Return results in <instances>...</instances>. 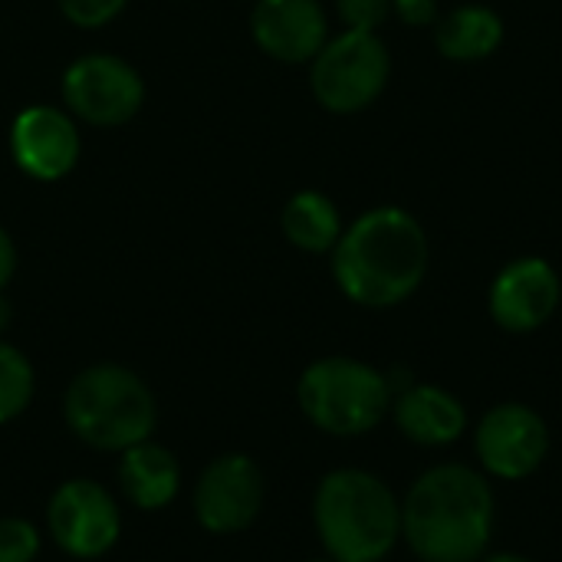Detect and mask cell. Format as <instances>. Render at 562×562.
<instances>
[{"instance_id": "1", "label": "cell", "mask_w": 562, "mask_h": 562, "mask_svg": "<svg viewBox=\"0 0 562 562\" xmlns=\"http://www.w3.org/2000/svg\"><path fill=\"white\" fill-rule=\"evenodd\" d=\"M431 263L425 227L405 207L385 204L356 217L333 247V280L346 300L389 310L415 296Z\"/></svg>"}, {"instance_id": "2", "label": "cell", "mask_w": 562, "mask_h": 562, "mask_svg": "<svg viewBox=\"0 0 562 562\" xmlns=\"http://www.w3.org/2000/svg\"><path fill=\"white\" fill-rule=\"evenodd\" d=\"M494 517L497 501L484 471L435 464L402 497V540L422 562H481Z\"/></svg>"}, {"instance_id": "3", "label": "cell", "mask_w": 562, "mask_h": 562, "mask_svg": "<svg viewBox=\"0 0 562 562\" xmlns=\"http://www.w3.org/2000/svg\"><path fill=\"white\" fill-rule=\"evenodd\" d=\"M313 527L336 562H382L402 540V501L372 471H329L313 494Z\"/></svg>"}, {"instance_id": "4", "label": "cell", "mask_w": 562, "mask_h": 562, "mask_svg": "<svg viewBox=\"0 0 562 562\" xmlns=\"http://www.w3.org/2000/svg\"><path fill=\"white\" fill-rule=\"evenodd\" d=\"M63 418L92 451L122 454L155 435L158 402L142 375L115 362H99L66 385Z\"/></svg>"}, {"instance_id": "5", "label": "cell", "mask_w": 562, "mask_h": 562, "mask_svg": "<svg viewBox=\"0 0 562 562\" xmlns=\"http://www.w3.org/2000/svg\"><path fill=\"white\" fill-rule=\"evenodd\" d=\"M392 382L362 359L326 356L303 369L296 382L300 412L313 428L333 438H359L375 431L392 412Z\"/></svg>"}, {"instance_id": "6", "label": "cell", "mask_w": 562, "mask_h": 562, "mask_svg": "<svg viewBox=\"0 0 562 562\" xmlns=\"http://www.w3.org/2000/svg\"><path fill=\"white\" fill-rule=\"evenodd\" d=\"M392 56L379 33L346 30L313 56L310 86L326 112L352 115L369 109L389 86Z\"/></svg>"}, {"instance_id": "7", "label": "cell", "mask_w": 562, "mask_h": 562, "mask_svg": "<svg viewBox=\"0 0 562 562\" xmlns=\"http://www.w3.org/2000/svg\"><path fill=\"white\" fill-rule=\"evenodd\" d=\"M46 530L72 560H99L122 537L115 497L92 477L63 481L46 504Z\"/></svg>"}, {"instance_id": "8", "label": "cell", "mask_w": 562, "mask_h": 562, "mask_svg": "<svg viewBox=\"0 0 562 562\" xmlns=\"http://www.w3.org/2000/svg\"><path fill=\"white\" fill-rule=\"evenodd\" d=\"M263 497H267V481L260 464L250 454L234 451L214 458L201 471L191 491V510L207 533L231 537L254 527V520L263 510Z\"/></svg>"}, {"instance_id": "9", "label": "cell", "mask_w": 562, "mask_h": 562, "mask_svg": "<svg viewBox=\"0 0 562 562\" xmlns=\"http://www.w3.org/2000/svg\"><path fill=\"white\" fill-rule=\"evenodd\" d=\"M474 454L487 477L527 481L550 454V428L524 402L494 405L474 428Z\"/></svg>"}, {"instance_id": "10", "label": "cell", "mask_w": 562, "mask_h": 562, "mask_svg": "<svg viewBox=\"0 0 562 562\" xmlns=\"http://www.w3.org/2000/svg\"><path fill=\"white\" fill-rule=\"evenodd\" d=\"M63 102L89 125H125L145 102V82L122 56L89 53L66 69Z\"/></svg>"}, {"instance_id": "11", "label": "cell", "mask_w": 562, "mask_h": 562, "mask_svg": "<svg viewBox=\"0 0 562 562\" xmlns=\"http://www.w3.org/2000/svg\"><path fill=\"white\" fill-rule=\"evenodd\" d=\"M560 300L562 280L557 267L543 257H517L494 277L487 310L504 333L527 336L553 319Z\"/></svg>"}, {"instance_id": "12", "label": "cell", "mask_w": 562, "mask_h": 562, "mask_svg": "<svg viewBox=\"0 0 562 562\" xmlns=\"http://www.w3.org/2000/svg\"><path fill=\"white\" fill-rule=\"evenodd\" d=\"M10 155L16 168L36 181L66 178L79 161V132L72 115L53 105H30L13 119Z\"/></svg>"}, {"instance_id": "13", "label": "cell", "mask_w": 562, "mask_h": 562, "mask_svg": "<svg viewBox=\"0 0 562 562\" xmlns=\"http://www.w3.org/2000/svg\"><path fill=\"white\" fill-rule=\"evenodd\" d=\"M250 33L270 59L313 63L329 40V20L319 0H257Z\"/></svg>"}, {"instance_id": "14", "label": "cell", "mask_w": 562, "mask_h": 562, "mask_svg": "<svg viewBox=\"0 0 562 562\" xmlns=\"http://www.w3.org/2000/svg\"><path fill=\"white\" fill-rule=\"evenodd\" d=\"M392 418L398 431L422 448H448L468 431L464 402L431 382H412L392 398Z\"/></svg>"}, {"instance_id": "15", "label": "cell", "mask_w": 562, "mask_h": 562, "mask_svg": "<svg viewBox=\"0 0 562 562\" xmlns=\"http://www.w3.org/2000/svg\"><path fill=\"white\" fill-rule=\"evenodd\" d=\"M119 487L138 510H165L181 494V464L158 441H138L119 454Z\"/></svg>"}, {"instance_id": "16", "label": "cell", "mask_w": 562, "mask_h": 562, "mask_svg": "<svg viewBox=\"0 0 562 562\" xmlns=\"http://www.w3.org/2000/svg\"><path fill=\"white\" fill-rule=\"evenodd\" d=\"M438 53L451 63H481L504 43V20L484 3H461L435 23Z\"/></svg>"}, {"instance_id": "17", "label": "cell", "mask_w": 562, "mask_h": 562, "mask_svg": "<svg viewBox=\"0 0 562 562\" xmlns=\"http://www.w3.org/2000/svg\"><path fill=\"white\" fill-rule=\"evenodd\" d=\"M280 224H283L286 240L306 254H333V247L339 244L346 231L339 221V207L323 191L293 194L283 207Z\"/></svg>"}, {"instance_id": "18", "label": "cell", "mask_w": 562, "mask_h": 562, "mask_svg": "<svg viewBox=\"0 0 562 562\" xmlns=\"http://www.w3.org/2000/svg\"><path fill=\"white\" fill-rule=\"evenodd\" d=\"M36 392V372L30 366V359L0 339V425H10L13 418H20Z\"/></svg>"}, {"instance_id": "19", "label": "cell", "mask_w": 562, "mask_h": 562, "mask_svg": "<svg viewBox=\"0 0 562 562\" xmlns=\"http://www.w3.org/2000/svg\"><path fill=\"white\" fill-rule=\"evenodd\" d=\"M40 530L23 517H0V562H36Z\"/></svg>"}, {"instance_id": "20", "label": "cell", "mask_w": 562, "mask_h": 562, "mask_svg": "<svg viewBox=\"0 0 562 562\" xmlns=\"http://www.w3.org/2000/svg\"><path fill=\"white\" fill-rule=\"evenodd\" d=\"M125 3L128 0H59V10L72 26L95 30V26H105L109 20H115L125 10Z\"/></svg>"}, {"instance_id": "21", "label": "cell", "mask_w": 562, "mask_h": 562, "mask_svg": "<svg viewBox=\"0 0 562 562\" xmlns=\"http://www.w3.org/2000/svg\"><path fill=\"white\" fill-rule=\"evenodd\" d=\"M336 10L346 30L375 33L392 16V0H336Z\"/></svg>"}, {"instance_id": "22", "label": "cell", "mask_w": 562, "mask_h": 562, "mask_svg": "<svg viewBox=\"0 0 562 562\" xmlns=\"http://www.w3.org/2000/svg\"><path fill=\"white\" fill-rule=\"evenodd\" d=\"M392 13L405 23V26H415V30H425V26H435L438 23V0H392Z\"/></svg>"}, {"instance_id": "23", "label": "cell", "mask_w": 562, "mask_h": 562, "mask_svg": "<svg viewBox=\"0 0 562 562\" xmlns=\"http://www.w3.org/2000/svg\"><path fill=\"white\" fill-rule=\"evenodd\" d=\"M13 270H16V247H13L10 234L0 227V293H3V286L10 283Z\"/></svg>"}, {"instance_id": "24", "label": "cell", "mask_w": 562, "mask_h": 562, "mask_svg": "<svg viewBox=\"0 0 562 562\" xmlns=\"http://www.w3.org/2000/svg\"><path fill=\"white\" fill-rule=\"evenodd\" d=\"M481 562H533L530 557H524V553H491V557H484Z\"/></svg>"}, {"instance_id": "25", "label": "cell", "mask_w": 562, "mask_h": 562, "mask_svg": "<svg viewBox=\"0 0 562 562\" xmlns=\"http://www.w3.org/2000/svg\"><path fill=\"white\" fill-rule=\"evenodd\" d=\"M10 319H13V310H10V303H7V296L0 293V333L10 326Z\"/></svg>"}, {"instance_id": "26", "label": "cell", "mask_w": 562, "mask_h": 562, "mask_svg": "<svg viewBox=\"0 0 562 562\" xmlns=\"http://www.w3.org/2000/svg\"><path fill=\"white\" fill-rule=\"evenodd\" d=\"M310 562H336V560H329V557H326V560H310Z\"/></svg>"}]
</instances>
